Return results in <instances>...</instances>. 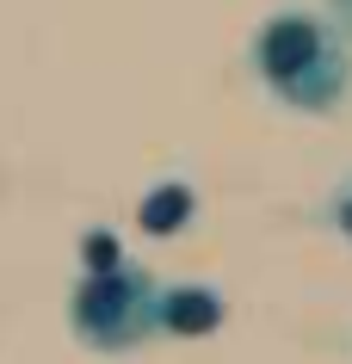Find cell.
Here are the masks:
<instances>
[{"label":"cell","instance_id":"1","mask_svg":"<svg viewBox=\"0 0 352 364\" xmlns=\"http://www.w3.org/2000/svg\"><path fill=\"white\" fill-rule=\"evenodd\" d=\"M247 68L266 93L297 117H334L352 93V38L328 13L284 6L254 25Z\"/></svg>","mask_w":352,"mask_h":364},{"label":"cell","instance_id":"2","mask_svg":"<svg viewBox=\"0 0 352 364\" xmlns=\"http://www.w3.org/2000/svg\"><path fill=\"white\" fill-rule=\"evenodd\" d=\"M68 327L87 352L124 358L161 333V278L130 259H105L68 290Z\"/></svg>","mask_w":352,"mask_h":364},{"label":"cell","instance_id":"3","mask_svg":"<svg viewBox=\"0 0 352 364\" xmlns=\"http://www.w3.org/2000/svg\"><path fill=\"white\" fill-rule=\"evenodd\" d=\"M223 327V296L210 284H161V333H210Z\"/></svg>","mask_w":352,"mask_h":364},{"label":"cell","instance_id":"4","mask_svg":"<svg viewBox=\"0 0 352 364\" xmlns=\"http://www.w3.org/2000/svg\"><path fill=\"white\" fill-rule=\"evenodd\" d=\"M186 223H192V192H186V186H161V192L142 198V229L149 235L186 229Z\"/></svg>","mask_w":352,"mask_h":364},{"label":"cell","instance_id":"5","mask_svg":"<svg viewBox=\"0 0 352 364\" xmlns=\"http://www.w3.org/2000/svg\"><path fill=\"white\" fill-rule=\"evenodd\" d=\"M328 223L352 241V173L340 179V186H334V198H328Z\"/></svg>","mask_w":352,"mask_h":364},{"label":"cell","instance_id":"6","mask_svg":"<svg viewBox=\"0 0 352 364\" xmlns=\"http://www.w3.org/2000/svg\"><path fill=\"white\" fill-rule=\"evenodd\" d=\"M328 19L340 25V31H346V38H352V0H328Z\"/></svg>","mask_w":352,"mask_h":364}]
</instances>
